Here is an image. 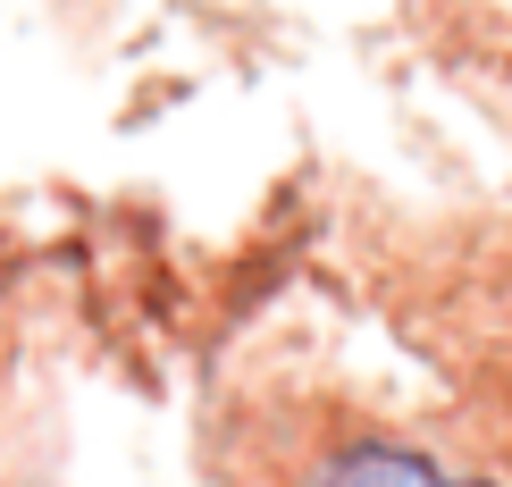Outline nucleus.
<instances>
[{"mask_svg": "<svg viewBox=\"0 0 512 487\" xmlns=\"http://www.w3.org/2000/svg\"><path fill=\"white\" fill-rule=\"evenodd\" d=\"M311 487H487V479H462L437 454H412V446H345Z\"/></svg>", "mask_w": 512, "mask_h": 487, "instance_id": "obj_1", "label": "nucleus"}]
</instances>
